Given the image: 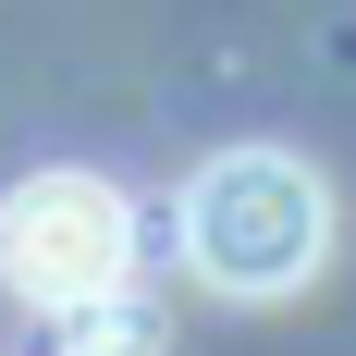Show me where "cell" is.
Masks as SVG:
<instances>
[{"instance_id":"obj_1","label":"cell","mask_w":356,"mask_h":356,"mask_svg":"<svg viewBox=\"0 0 356 356\" xmlns=\"http://www.w3.org/2000/svg\"><path fill=\"white\" fill-rule=\"evenodd\" d=\"M172 234H184V270L221 307H283L332 258V184L295 147H221V160H197Z\"/></svg>"},{"instance_id":"obj_2","label":"cell","mask_w":356,"mask_h":356,"mask_svg":"<svg viewBox=\"0 0 356 356\" xmlns=\"http://www.w3.org/2000/svg\"><path fill=\"white\" fill-rule=\"evenodd\" d=\"M123 283H136V209L99 172H25L0 197V295L74 320V307H99Z\"/></svg>"},{"instance_id":"obj_3","label":"cell","mask_w":356,"mask_h":356,"mask_svg":"<svg viewBox=\"0 0 356 356\" xmlns=\"http://www.w3.org/2000/svg\"><path fill=\"white\" fill-rule=\"evenodd\" d=\"M74 356H99V344H74Z\"/></svg>"}]
</instances>
